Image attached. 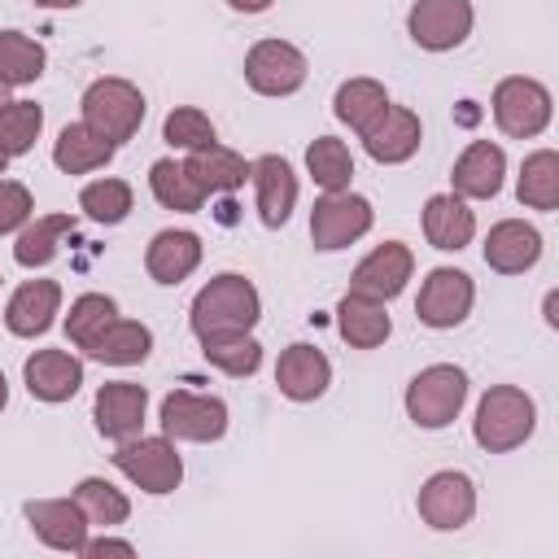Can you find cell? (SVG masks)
Instances as JSON below:
<instances>
[{
	"label": "cell",
	"mask_w": 559,
	"mask_h": 559,
	"mask_svg": "<svg viewBox=\"0 0 559 559\" xmlns=\"http://www.w3.org/2000/svg\"><path fill=\"white\" fill-rule=\"evenodd\" d=\"M262 319V297L253 288L249 275L240 271H223L210 284L197 288L192 306H188V323L192 336H231V332H253V323Z\"/></svg>",
	"instance_id": "1"
},
{
	"label": "cell",
	"mask_w": 559,
	"mask_h": 559,
	"mask_svg": "<svg viewBox=\"0 0 559 559\" xmlns=\"http://www.w3.org/2000/svg\"><path fill=\"white\" fill-rule=\"evenodd\" d=\"M537 428V402L520 384H489L476 402L472 437L485 454H507L520 450Z\"/></svg>",
	"instance_id": "2"
},
{
	"label": "cell",
	"mask_w": 559,
	"mask_h": 559,
	"mask_svg": "<svg viewBox=\"0 0 559 559\" xmlns=\"http://www.w3.org/2000/svg\"><path fill=\"white\" fill-rule=\"evenodd\" d=\"M463 402H467V371L454 362H432V367L415 371L406 384V397H402L406 419L424 432L450 428L459 419Z\"/></svg>",
	"instance_id": "3"
},
{
	"label": "cell",
	"mask_w": 559,
	"mask_h": 559,
	"mask_svg": "<svg viewBox=\"0 0 559 559\" xmlns=\"http://www.w3.org/2000/svg\"><path fill=\"white\" fill-rule=\"evenodd\" d=\"M83 122L92 127V131H100L109 144H127L135 131H140V122H144V114H148V105H144V92L131 83V79H118V74H105V79H92L87 87H83Z\"/></svg>",
	"instance_id": "4"
},
{
	"label": "cell",
	"mask_w": 559,
	"mask_h": 559,
	"mask_svg": "<svg viewBox=\"0 0 559 559\" xmlns=\"http://www.w3.org/2000/svg\"><path fill=\"white\" fill-rule=\"evenodd\" d=\"M489 114H493V122H498L502 135L533 140V135H542L550 127L555 96H550L546 83H537L528 74H507V79H498V87L489 96Z\"/></svg>",
	"instance_id": "5"
},
{
	"label": "cell",
	"mask_w": 559,
	"mask_h": 559,
	"mask_svg": "<svg viewBox=\"0 0 559 559\" xmlns=\"http://www.w3.org/2000/svg\"><path fill=\"white\" fill-rule=\"evenodd\" d=\"M114 467L144 493L162 498V493H175L183 485V454H179V441H170L166 432L162 437H131V441H118L114 450Z\"/></svg>",
	"instance_id": "6"
},
{
	"label": "cell",
	"mask_w": 559,
	"mask_h": 559,
	"mask_svg": "<svg viewBox=\"0 0 559 559\" xmlns=\"http://www.w3.org/2000/svg\"><path fill=\"white\" fill-rule=\"evenodd\" d=\"M157 424L170 441H188V445H210L227 432V402L214 393H192V389H170L162 397Z\"/></svg>",
	"instance_id": "7"
},
{
	"label": "cell",
	"mask_w": 559,
	"mask_h": 559,
	"mask_svg": "<svg viewBox=\"0 0 559 559\" xmlns=\"http://www.w3.org/2000/svg\"><path fill=\"white\" fill-rule=\"evenodd\" d=\"M376 223V210L367 197L358 192H323L310 210V245L319 253H336V249H349L354 240H362Z\"/></svg>",
	"instance_id": "8"
},
{
	"label": "cell",
	"mask_w": 559,
	"mask_h": 559,
	"mask_svg": "<svg viewBox=\"0 0 559 559\" xmlns=\"http://www.w3.org/2000/svg\"><path fill=\"white\" fill-rule=\"evenodd\" d=\"M476 306V284L467 271L459 266H432L419 284V297H415V319L432 332H450L459 328Z\"/></svg>",
	"instance_id": "9"
},
{
	"label": "cell",
	"mask_w": 559,
	"mask_h": 559,
	"mask_svg": "<svg viewBox=\"0 0 559 559\" xmlns=\"http://www.w3.org/2000/svg\"><path fill=\"white\" fill-rule=\"evenodd\" d=\"M306 74H310V61L288 39H258L245 52V83L258 96H293V92H301Z\"/></svg>",
	"instance_id": "10"
},
{
	"label": "cell",
	"mask_w": 559,
	"mask_h": 559,
	"mask_svg": "<svg viewBox=\"0 0 559 559\" xmlns=\"http://www.w3.org/2000/svg\"><path fill=\"white\" fill-rule=\"evenodd\" d=\"M415 511L428 528L437 533H454L463 524H472L476 515V485L467 472H454V467H441L432 472L424 485H419V498H415Z\"/></svg>",
	"instance_id": "11"
},
{
	"label": "cell",
	"mask_w": 559,
	"mask_h": 559,
	"mask_svg": "<svg viewBox=\"0 0 559 559\" xmlns=\"http://www.w3.org/2000/svg\"><path fill=\"white\" fill-rule=\"evenodd\" d=\"M472 26H476L472 0H415L406 13V35L424 52H454L459 44H467Z\"/></svg>",
	"instance_id": "12"
},
{
	"label": "cell",
	"mask_w": 559,
	"mask_h": 559,
	"mask_svg": "<svg viewBox=\"0 0 559 559\" xmlns=\"http://www.w3.org/2000/svg\"><path fill=\"white\" fill-rule=\"evenodd\" d=\"M92 419H96V432L105 441H131L140 437L144 419H148V389L135 384V380H109L96 389L92 397Z\"/></svg>",
	"instance_id": "13"
},
{
	"label": "cell",
	"mask_w": 559,
	"mask_h": 559,
	"mask_svg": "<svg viewBox=\"0 0 559 559\" xmlns=\"http://www.w3.org/2000/svg\"><path fill=\"white\" fill-rule=\"evenodd\" d=\"M415 275V253L411 245L402 240H384L376 245L349 275V293H362V297H376V301H393Z\"/></svg>",
	"instance_id": "14"
},
{
	"label": "cell",
	"mask_w": 559,
	"mask_h": 559,
	"mask_svg": "<svg viewBox=\"0 0 559 559\" xmlns=\"http://www.w3.org/2000/svg\"><path fill=\"white\" fill-rule=\"evenodd\" d=\"M358 140H362V148H367L371 162H380V166H402V162H411V157L419 153V144H424V122H419L415 109L389 100V109H384Z\"/></svg>",
	"instance_id": "15"
},
{
	"label": "cell",
	"mask_w": 559,
	"mask_h": 559,
	"mask_svg": "<svg viewBox=\"0 0 559 559\" xmlns=\"http://www.w3.org/2000/svg\"><path fill=\"white\" fill-rule=\"evenodd\" d=\"M22 384L35 402L61 406L83 389V358L70 349H35L22 362Z\"/></svg>",
	"instance_id": "16"
},
{
	"label": "cell",
	"mask_w": 559,
	"mask_h": 559,
	"mask_svg": "<svg viewBox=\"0 0 559 559\" xmlns=\"http://www.w3.org/2000/svg\"><path fill=\"white\" fill-rule=\"evenodd\" d=\"M22 515H26L31 533L48 550H61V555H79L87 542V528H92L74 498H31L22 507Z\"/></svg>",
	"instance_id": "17"
},
{
	"label": "cell",
	"mask_w": 559,
	"mask_h": 559,
	"mask_svg": "<svg viewBox=\"0 0 559 559\" xmlns=\"http://www.w3.org/2000/svg\"><path fill=\"white\" fill-rule=\"evenodd\" d=\"M502 179H507V153L502 144L493 140H472L454 170H450V192L463 197V201H493L502 192Z\"/></svg>",
	"instance_id": "18"
},
{
	"label": "cell",
	"mask_w": 559,
	"mask_h": 559,
	"mask_svg": "<svg viewBox=\"0 0 559 559\" xmlns=\"http://www.w3.org/2000/svg\"><path fill=\"white\" fill-rule=\"evenodd\" d=\"M542 231L524 218H502L489 227L480 253H485V266L498 271V275H524L542 262Z\"/></svg>",
	"instance_id": "19"
},
{
	"label": "cell",
	"mask_w": 559,
	"mask_h": 559,
	"mask_svg": "<svg viewBox=\"0 0 559 559\" xmlns=\"http://www.w3.org/2000/svg\"><path fill=\"white\" fill-rule=\"evenodd\" d=\"M249 179H253L258 218H262L266 227H284V223L293 218V210H297V175H293L288 157H280V153L253 157Z\"/></svg>",
	"instance_id": "20"
},
{
	"label": "cell",
	"mask_w": 559,
	"mask_h": 559,
	"mask_svg": "<svg viewBox=\"0 0 559 559\" xmlns=\"http://www.w3.org/2000/svg\"><path fill=\"white\" fill-rule=\"evenodd\" d=\"M61 314V284L57 280H26L4 301V328L22 341L44 336Z\"/></svg>",
	"instance_id": "21"
},
{
	"label": "cell",
	"mask_w": 559,
	"mask_h": 559,
	"mask_svg": "<svg viewBox=\"0 0 559 559\" xmlns=\"http://www.w3.org/2000/svg\"><path fill=\"white\" fill-rule=\"evenodd\" d=\"M332 384V362L319 345H288L275 362V389L288 397V402H319Z\"/></svg>",
	"instance_id": "22"
},
{
	"label": "cell",
	"mask_w": 559,
	"mask_h": 559,
	"mask_svg": "<svg viewBox=\"0 0 559 559\" xmlns=\"http://www.w3.org/2000/svg\"><path fill=\"white\" fill-rule=\"evenodd\" d=\"M201 253H205V245H201L197 231H188V227H166V231H157V236L148 240V249H144V271H148L157 284L175 288V284H183V280L201 266Z\"/></svg>",
	"instance_id": "23"
},
{
	"label": "cell",
	"mask_w": 559,
	"mask_h": 559,
	"mask_svg": "<svg viewBox=\"0 0 559 559\" xmlns=\"http://www.w3.org/2000/svg\"><path fill=\"white\" fill-rule=\"evenodd\" d=\"M419 223H424L428 245L441 249V253H459V249H467L472 236H476V214H472V205H467L463 197H454V192H432V197L424 201Z\"/></svg>",
	"instance_id": "24"
},
{
	"label": "cell",
	"mask_w": 559,
	"mask_h": 559,
	"mask_svg": "<svg viewBox=\"0 0 559 559\" xmlns=\"http://www.w3.org/2000/svg\"><path fill=\"white\" fill-rule=\"evenodd\" d=\"M336 332L349 349H380L393 332V319H389V301H376V297H362V293H345L336 301Z\"/></svg>",
	"instance_id": "25"
},
{
	"label": "cell",
	"mask_w": 559,
	"mask_h": 559,
	"mask_svg": "<svg viewBox=\"0 0 559 559\" xmlns=\"http://www.w3.org/2000/svg\"><path fill=\"white\" fill-rule=\"evenodd\" d=\"M118 153V144H109L100 131H92L83 118L79 122H66L52 140V166L61 175H92L100 166H109V157Z\"/></svg>",
	"instance_id": "26"
},
{
	"label": "cell",
	"mask_w": 559,
	"mask_h": 559,
	"mask_svg": "<svg viewBox=\"0 0 559 559\" xmlns=\"http://www.w3.org/2000/svg\"><path fill=\"white\" fill-rule=\"evenodd\" d=\"M183 166H188V175L197 179V188L205 192V197H227V192H236V188H245V179H249V166L253 162H245L236 148H227V144H205V148H197V153H188L183 157Z\"/></svg>",
	"instance_id": "27"
},
{
	"label": "cell",
	"mask_w": 559,
	"mask_h": 559,
	"mask_svg": "<svg viewBox=\"0 0 559 559\" xmlns=\"http://www.w3.org/2000/svg\"><path fill=\"white\" fill-rule=\"evenodd\" d=\"M148 354H153V328L140 319H122V314L87 345V358H96L105 367H135Z\"/></svg>",
	"instance_id": "28"
},
{
	"label": "cell",
	"mask_w": 559,
	"mask_h": 559,
	"mask_svg": "<svg viewBox=\"0 0 559 559\" xmlns=\"http://www.w3.org/2000/svg\"><path fill=\"white\" fill-rule=\"evenodd\" d=\"M74 231V214H39L13 240V262L22 271H39L61 253V240Z\"/></svg>",
	"instance_id": "29"
},
{
	"label": "cell",
	"mask_w": 559,
	"mask_h": 559,
	"mask_svg": "<svg viewBox=\"0 0 559 559\" xmlns=\"http://www.w3.org/2000/svg\"><path fill=\"white\" fill-rule=\"evenodd\" d=\"M384 109H389V92H384L380 79H367V74L345 79V83L336 87V96H332V114H336V122H345L354 135H362Z\"/></svg>",
	"instance_id": "30"
},
{
	"label": "cell",
	"mask_w": 559,
	"mask_h": 559,
	"mask_svg": "<svg viewBox=\"0 0 559 559\" xmlns=\"http://www.w3.org/2000/svg\"><path fill=\"white\" fill-rule=\"evenodd\" d=\"M515 201L524 210H559V153L555 148H537L524 157L520 179H515Z\"/></svg>",
	"instance_id": "31"
},
{
	"label": "cell",
	"mask_w": 559,
	"mask_h": 559,
	"mask_svg": "<svg viewBox=\"0 0 559 559\" xmlns=\"http://www.w3.org/2000/svg\"><path fill=\"white\" fill-rule=\"evenodd\" d=\"M148 188H153V201L175 214H197L205 205V192L197 188V179L188 175V166L179 157H157L148 166Z\"/></svg>",
	"instance_id": "32"
},
{
	"label": "cell",
	"mask_w": 559,
	"mask_h": 559,
	"mask_svg": "<svg viewBox=\"0 0 559 559\" xmlns=\"http://www.w3.org/2000/svg\"><path fill=\"white\" fill-rule=\"evenodd\" d=\"M70 498L79 502V511L87 515L92 528H118L131 515V498L114 480H105V476H83Z\"/></svg>",
	"instance_id": "33"
},
{
	"label": "cell",
	"mask_w": 559,
	"mask_h": 559,
	"mask_svg": "<svg viewBox=\"0 0 559 559\" xmlns=\"http://www.w3.org/2000/svg\"><path fill=\"white\" fill-rule=\"evenodd\" d=\"M48 70V52L39 39L22 31H0V83L4 87H26Z\"/></svg>",
	"instance_id": "34"
},
{
	"label": "cell",
	"mask_w": 559,
	"mask_h": 559,
	"mask_svg": "<svg viewBox=\"0 0 559 559\" xmlns=\"http://www.w3.org/2000/svg\"><path fill=\"white\" fill-rule=\"evenodd\" d=\"M306 175H310L314 188H323V192H345L349 179H354L349 144L336 140V135H319V140H310V148H306Z\"/></svg>",
	"instance_id": "35"
},
{
	"label": "cell",
	"mask_w": 559,
	"mask_h": 559,
	"mask_svg": "<svg viewBox=\"0 0 559 559\" xmlns=\"http://www.w3.org/2000/svg\"><path fill=\"white\" fill-rule=\"evenodd\" d=\"M79 210H83L92 223L118 227V223L135 210V192H131V183H127V179L105 175V179H92V183H83V188H79Z\"/></svg>",
	"instance_id": "36"
},
{
	"label": "cell",
	"mask_w": 559,
	"mask_h": 559,
	"mask_svg": "<svg viewBox=\"0 0 559 559\" xmlns=\"http://www.w3.org/2000/svg\"><path fill=\"white\" fill-rule=\"evenodd\" d=\"M201 358H205L210 367H218L223 376L245 380V376H253V371L262 367V345H258V336H253V332L205 336V341H201Z\"/></svg>",
	"instance_id": "37"
},
{
	"label": "cell",
	"mask_w": 559,
	"mask_h": 559,
	"mask_svg": "<svg viewBox=\"0 0 559 559\" xmlns=\"http://www.w3.org/2000/svg\"><path fill=\"white\" fill-rule=\"evenodd\" d=\"M118 319V301L109 293H83L70 301V314H66V336L74 349L87 354V345Z\"/></svg>",
	"instance_id": "38"
},
{
	"label": "cell",
	"mask_w": 559,
	"mask_h": 559,
	"mask_svg": "<svg viewBox=\"0 0 559 559\" xmlns=\"http://www.w3.org/2000/svg\"><path fill=\"white\" fill-rule=\"evenodd\" d=\"M44 131V109L35 100H9L0 105V153L4 157H26Z\"/></svg>",
	"instance_id": "39"
},
{
	"label": "cell",
	"mask_w": 559,
	"mask_h": 559,
	"mask_svg": "<svg viewBox=\"0 0 559 559\" xmlns=\"http://www.w3.org/2000/svg\"><path fill=\"white\" fill-rule=\"evenodd\" d=\"M162 140H166L170 148H179V153H197V148L214 144L218 131H214V122H210L205 109H197V105H175V109L166 114V122H162Z\"/></svg>",
	"instance_id": "40"
},
{
	"label": "cell",
	"mask_w": 559,
	"mask_h": 559,
	"mask_svg": "<svg viewBox=\"0 0 559 559\" xmlns=\"http://www.w3.org/2000/svg\"><path fill=\"white\" fill-rule=\"evenodd\" d=\"M35 218V197L22 179H4L0 175V236H17L26 223Z\"/></svg>",
	"instance_id": "41"
},
{
	"label": "cell",
	"mask_w": 559,
	"mask_h": 559,
	"mask_svg": "<svg viewBox=\"0 0 559 559\" xmlns=\"http://www.w3.org/2000/svg\"><path fill=\"white\" fill-rule=\"evenodd\" d=\"M79 555H83V559H100V555H122V559H131V555H135V542H127V537H109V528H105L100 537H87Z\"/></svg>",
	"instance_id": "42"
},
{
	"label": "cell",
	"mask_w": 559,
	"mask_h": 559,
	"mask_svg": "<svg viewBox=\"0 0 559 559\" xmlns=\"http://www.w3.org/2000/svg\"><path fill=\"white\" fill-rule=\"evenodd\" d=\"M227 4H231L236 13H266L275 0H227Z\"/></svg>",
	"instance_id": "43"
},
{
	"label": "cell",
	"mask_w": 559,
	"mask_h": 559,
	"mask_svg": "<svg viewBox=\"0 0 559 559\" xmlns=\"http://www.w3.org/2000/svg\"><path fill=\"white\" fill-rule=\"evenodd\" d=\"M39 9H52V13H61V9H79L83 0H35Z\"/></svg>",
	"instance_id": "44"
},
{
	"label": "cell",
	"mask_w": 559,
	"mask_h": 559,
	"mask_svg": "<svg viewBox=\"0 0 559 559\" xmlns=\"http://www.w3.org/2000/svg\"><path fill=\"white\" fill-rule=\"evenodd\" d=\"M555 310H559V297L546 293V323H550V328H559V314H555Z\"/></svg>",
	"instance_id": "45"
},
{
	"label": "cell",
	"mask_w": 559,
	"mask_h": 559,
	"mask_svg": "<svg viewBox=\"0 0 559 559\" xmlns=\"http://www.w3.org/2000/svg\"><path fill=\"white\" fill-rule=\"evenodd\" d=\"M9 406V380H4V371H0V411Z\"/></svg>",
	"instance_id": "46"
},
{
	"label": "cell",
	"mask_w": 559,
	"mask_h": 559,
	"mask_svg": "<svg viewBox=\"0 0 559 559\" xmlns=\"http://www.w3.org/2000/svg\"><path fill=\"white\" fill-rule=\"evenodd\" d=\"M0 105H9V87L4 83H0Z\"/></svg>",
	"instance_id": "47"
},
{
	"label": "cell",
	"mask_w": 559,
	"mask_h": 559,
	"mask_svg": "<svg viewBox=\"0 0 559 559\" xmlns=\"http://www.w3.org/2000/svg\"><path fill=\"white\" fill-rule=\"evenodd\" d=\"M4 170H9V157H4V153H0V175H4Z\"/></svg>",
	"instance_id": "48"
}]
</instances>
